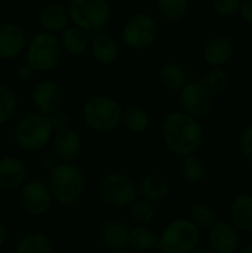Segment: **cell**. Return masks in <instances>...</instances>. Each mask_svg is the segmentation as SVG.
Listing matches in <instances>:
<instances>
[{
    "label": "cell",
    "instance_id": "obj_36",
    "mask_svg": "<svg viewBox=\"0 0 252 253\" xmlns=\"http://www.w3.org/2000/svg\"><path fill=\"white\" fill-rule=\"evenodd\" d=\"M48 117H49V122H50V125H52L55 132L67 129L68 125H70V116L62 108H58V110L52 111L50 114H48Z\"/></svg>",
    "mask_w": 252,
    "mask_h": 253
},
{
    "label": "cell",
    "instance_id": "obj_13",
    "mask_svg": "<svg viewBox=\"0 0 252 253\" xmlns=\"http://www.w3.org/2000/svg\"><path fill=\"white\" fill-rule=\"evenodd\" d=\"M235 50H236V46H235L233 39L224 33H220V34H214L205 42L202 47V56H203V61L211 68L224 67L233 59Z\"/></svg>",
    "mask_w": 252,
    "mask_h": 253
},
{
    "label": "cell",
    "instance_id": "obj_43",
    "mask_svg": "<svg viewBox=\"0 0 252 253\" xmlns=\"http://www.w3.org/2000/svg\"><path fill=\"white\" fill-rule=\"evenodd\" d=\"M251 113H252V96H251Z\"/></svg>",
    "mask_w": 252,
    "mask_h": 253
},
{
    "label": "cell",
    "instance_id": "obj_14",
    "mask_svg": "<svg viewBox=\"0 0 252 253\" xmlns=\"http://www.w3.org/2000/svg\"><path fill=\"white\" fill-rule=\"evenodd\" d=\"M52 151L58 163H74L82 151V136L76 129L56 130L52 136Z\"/></svg>",
    "mask_w": 252,
    "mask_h": 253
},
{
    "label": "cell",
    "instance_id": "obj_42",
    "mask_svg": "<svg viewBox=\"0 0 252 253\" xmlns=\"http://www.w3.org/2000/svg\"><path fill=\"white\" fill-rule=\"evenodd\" d=\"M111 253H132V252H129V251H126V249H125V251H116V252H111Z\"/></svg>",
    "mask_w": 252,
    "mask_h": 253
},
{
    "label": "cell",
    "instance_id": "obj_32",
    "mask_svg": "<svg viewBox=\"0 0 252 253\" xmlns=\"http://www.w3.org/2000/svg\"><path fill=\"white\" fill-rule=\"evenodd\" d=\"M129 213L132 221L137 225H149L154 221L156 218V209L153 203L146 202L143 199H137L131 206H129Z\"/></svg>",
    "mask_w": 252,
    "mask_h": 253
},
{
    "label": "cell",
    "instance_id": "obj_28",
    "mask_svg": "<svg viewBox=\"0 0 252 253\" xmlns=\"http://www.w3.org/2000/svg\"><path fill=\"white\" fill-rule=\"evenodd\" d=\"M159 15L168 22L177 24L190 13V0H156Z\"/></svg>",
    "mask_w": 252,
    "mask_h": 253
},
{
    "label": "cell",
    "instance_id": "obj_6",
    "mask_svg": "<svg viewBox=\"0 0 252 253\" xmlns=\"http://www.w3.org/2000/svg\"><path fill=\"white\" fill-rule=\"evenodd\" d=\"M70 21L94 34L102 31L111 21V7L108 0H70L67 4Z\"/></svg>",
    "mask_w": 252,
    "mask_h": 253
},
{
    "label": "cell",
    "instance_id": "obj_15",
    "mask_svg": "<svg viewBox=\"0 0 252 253\" xmlns=\"http://www.w3.org/2000/svg\"><path fill=\"white\" fill-rule=\"evenodd\" d=\"M25 31L15 22H0V59L9 61L25 50Z\"/></svg>",
    "mask_w": 252,
    "mask_h": 253
},
{
    "label": "cell",
    "instance_id": "obj_2",
    "mask_svg": "<svg viewBox=\"0 0 252 253\" xmlns=\"http://www.w3.org/2000/svg\"><path fill=\"white\" fill-rule=\"evenodd\" d=\"M48 187L55 202L64 206L73 205L85 193V173L74 163H58L49 170Z\"/></svg>",
    "mask_w": 252,
    "mask_h": 253
},
{
    "label": "cell",
    "instance_id": "obj_1",
    "mask_svg": "<svg viewBox=\"0 0 252 253\" xmlns=\"http://www.w3.org/2000/svg\"><path fill=\"white\" fill-rule=\"evenodd\" d=\"M162 138L165 147L172 154L184 157L196 153L202 147L205 130L196 117H192L181 110H175L163 119Z\"/></svg>",
    "mask_w": 252,
    "mask_h": 253
},
{
    "label": "cell",
    "instance_id": "obj_11",
    "mask_svg": "<svg viewBox=\"0 0 252 253\" xmlns=\"http://www.w3.org/2000/svg\"><path fill=\"white\" fill-rule=\"evenodd\" d=\"M52 200L53 199H52L48 184L39 179H33L22 185L19 202L25 213L31 216L45 215L50 209Z\"/></svg>",
    "mask_w": 252,
    "mask_h": 253
},
{
    "label": "cell",
    "instance_id": "obj_12",
    "mask_svg": "<svg viewBox=\"0 0 252 253\" xmlns=\"http://www.w3.org/2000/svg\"><path fill=\"white\" fill-rule=\"evenodd\" d=\"M31 101L37 113L48 116L52 111L61 108L64 101L62 87L53 79H43L36 83L31 93Z\"/></svg>",
    "mask_w": 252,
    "mask_h": 253
},
{
    "label": "cell",
    "instance_id": "obj_7",
    "mask_svg": "<svg viewBox=\"0 0 252 253\" xmlns=\"http://www.w3.org/2000/svg\"><path fill=\"white\" fill-rule=\"evenodd\" d=\"M199 231L190 219L177 218L159 236V251L162 253H190L199 246Z\"/></svg>",
    "mask_w": 252,
    "mask_h": 253
},
{
    "label": "cell",
    "instance_id": "obj_38",
    "mask_svg": "<svg viewBox=\"0 0 252 253\" xmlns=\"http://www.w3.org/2000/svg\"><path fill=\"white\" fill-rule=\"evenodd\" d=\"M238 15L242 18V21L247 25L252 27V0H242V4H241Z\"/></svg>",
    "mask_w": 252,
    "mask_h": 253
},
{
    "label": "cell",
    "instance_id": "obj_5",
    "mask_svg": "<svg viewBox=\"0 0 252 253\" xmlns=\"http://www.w3.org/2000/svg\"><path fill=\"white\" fill-rule=\"evenodd\" d=\"M25 62L36 73H48L56 68L61 61L62 49L55 34L40 31L34 34L25 46Z\"/></svg>",
    "mask_w": 252,
    "mask_h": 253
},
{
    "label": "cell",
    "instance_id": "obj_23",
    "mask_svg": "<svg viewBox=\"0 0 252 253\" xmlns=\"http://www.w3.org/2000/svg\"><path fill=\"white\" fill-rule=\"evenodd\" d=\"M232 225L238 231H252V194L238 196L230 206Z\"/></svg>",
    "mask_w": 252,
    "mask_h": 253
},
{
    "label": "cell",
    "instance_id": "obj_21",
    "mask_svg": "<svg viewBox=\"0 0 252 253\" xmlns=\"http://www.w3.org/2000/svg\"><path fill=\"white\" fill-rule=\"evenodd\" d=\"M61 49L73 56H80L89 50L91 34L83 28L70 24L61 34H58Z\"/></svg>",
    "mask_w": 252,
    "mask_h": 253
},
{
    "label": "cell",
    "instance_id": "obj_37",
    "mask_svg": "<svg viewBox=\"0 0 252 253\" xmlns=\"http://www.w3.org/2000/svg\"><path fill=\"white\" fill-rule=\"evenodd\" d=\"M34 76H36V71L27 64V62H24V64H21L19 67H18V70H16V77H18V80L19 82H30V80H33L34 79Z\"/></svg>",
    "mask_w": 252,
    "mask_h": 253
},
{
    "label": "cell",
    "instance_id": "obj_4",
    "mask_svg": "<svg viewBox=\"0 0 252 253\" xmlns=\"http://www.w3.org/2000/svg\"><path fill=\"white\" fill-rule=\"evenodd\" d=\"M55 130L46 114L31 111L24 114L15 125L13 136L19 148L25 151H39L45 148Z\"/></svg>",
    "mask_w": 252,
    "mask_h": 253
},
{
    "label": "cell",
    "instance_id": "obj_8",
    "mask_svg": "<svg viewBox=\"0 0 252 253\" xmlns=\"http://www.w3.org/2000/svg\"><path fill=\"white\" fill-rule=\"evenodd\" d=\"M159 36V25L156 19L146 12L132 13L122 27L123 44L135 52L151 47Z\"/></svg>",
    "mask_w": 252,
    "mask_h": 253
},
{
    "label": "cell",
    "instance_id": "obj_22",
    "mask_svg": "<svg viewBox=\"0 0 252 253\" xmlns=\"http://www.w3.org/2000/svg\"><path fill=\"white\" fill-rule=\"evenodd\" d=\"M129 227L120 221H108L101 228V242L111 252L128 249Z\"/></svg>",
    "mask_w": 252,
    "mask_h": 253
},
{
    "label": "cell",
    "instance_id": "obj_35",
    "mask_svg": "<svg viewBox=\"0 0 252 253\" xmlns=\"http://www.w3.org/2000/svg\"><path fill=\"white\" fill-rule=\"evenodd\" d=\"M239 150L242 156L252 165V123L244 129L239 138Z\"/></svg>",
    "mask_w": 252,
    "mask_h": 253
},
{
    "label": "cell",
    "instance_id": "obj_10",
    "mask_svg": "<svg viewBox=\"0 0 252 253\" xmlns=\"http://www.w3.org/2000/svg\"><path fill=\"white\" fill-rule=\"evenodd\" d=\"M178 102L181 111L199 119L211 113L214 107V95L201 80H189L178 92Z\"/></svg>",
    "mask_w": 252,
    "mask_h": 253
},
{
    "label": "cell",
    "instance_id": "obj_19",
    "mask_svg": "<svg viewBox=\"0 0 252 253\" xmlns=\"http://www.w3.org/2000/svg\"><path fill=\"white\" fill-rule=\"evenodd\" d=\"M27 178L25 163L15 157L6 156L0 159V188L1 190H15L24 185Z\"/></svg>",
    "mask_w": 252,
    "mask_h": 253
},
{
    "label": "cell",
    "instance_id": "obj_30",
    "mask_svg": "<svg viewBox=\"0 0 252 253\" xmlns=\"http://www.w3.org/2000/svg\"><path fill=\"white\" fill-rule=\"evenodd\" d=\"M201 82L215 96V95H221L229 90L232 79H230V74L223 67H215V68H211L209 71H206Z\"/></svg>",
    "mask_w": 252,
    "mask_h": 253
},
{
    "label": "cell",
    "instance_id": "obj_25",
    "mask_svg": "<svg viewBox=\"0 0 252 253\" xmlns=\"http://www.w3.org/2000/svg\"><path fill=\"white\" fill-rule=\"evenodd\" d=\"M128 248L134 252H149L159 249V236L146 225H137L129 228V240Z\"/></svg>",
    "mask_w": 252,
    "mask_h": 253
},
{
    "label": "cell",
    "instance_id": "obj_9",
    "mask_svg": "<svg viewBox=\"0 0 252 253\" xmlns=\"http://www.w3.org/2000/svg\"><path fill=\"white\" fill-rule=\"evenodd\" d=\"M100 194L102 202L111 209H129L138 199L137 184L131 176L120 172H111L101 179Z\"/></svg>",
    "mask_w": 252,
    "mask_h": 253
},
{
    "label": "cell",
    "instance_id": "obj_31",
    "mask_svg": "<svg viewBox=\"0 0 252 253\" xmlns=\"http://www.w3.org/2000/svg\"><path fill=\"white\" fill-rule=\"evenodd\" d=\"M199 230H209L217 222L215 211L208 203H195L190 208V218H189Z\"/></svg>",
    "mask_w": 252,
    "mask_h": 253
},
{
    "label": "cell",
    "instance_id": "obj_40",
    "mask_svg": "<svg viewBox=\"0 0 252 253\" xmlns=\"http://www.w3.org/2000/svg\"><path fill=\"white\" fill-rule=\"evenodd\" d=\"M190 253H212V251L209 248H205V246H196Z\"/></svg>",
    "mask_w": 252,
    "mask_h": 253
},
{
    "label": "cell",
    "instance_id": "obj_18",
    "mask_svg": "<svg viewBox=\"0 0 252 253\" xmlns=\"http://www.w3.org/2000/svg\"><path fill=\"white\" fill-rule=\"evenodd\" d=\"M37 19L43 31L55 36L61 34L71 24L67 6H62L59 3H49L43 6L39 12Z\"/></svg>",
    "mask_w": 252,
    "mask_h": 253
},
{
    "label": "cell",
    "instance_id": "obj_39",
    "mask_svg": "<svg viewBox=\"0 0 252 253\" xmlns=\"http://www.w3.org/2000/svg\"><path fill=\"white\" fill-rule=\"evenodd\" d=\"M4 242H6V228H4V224L0 219V248L3 246Z\"/></svg>",
    "mask_w": 252,
    "mask_h": 253
},
{
    "label": "cell",
    "instance_id": "obj_33",
    "mask_svg": "<svg viewBox=\"0 0 252 253\" xmlns=\"http://www.w3.org/2000/svg\"><path fill=\"white\" fill-rule=\"evenodd\" d=\"M18 110V98L12 89L0 84V125L7 123Z\"/></svg>",
    "mask_w": 252,
    "mask_h": 253
},
{
    "label": "cell",
    "instance_id": "obj_26",
    "mask_svg": "<svg viewBox=\"0 0 252 253\" xmlns=\"http://www.w3.org/2000/svg\"><path fill=\"white\" fill-rule=\"evenodd\" d=\"M180 175L190 185L199 184L206 176V163L196 153L184 156L180 162Z\"/></svg>",
    "mask_w": 252,
    "mask_h": 253
},
{
    "label": "cell",
    "instance_id": "obj_34",
    "mask_svg": "<svg viewBox=\"0 0 252 253\" xmlns=\"http://www.w3.org/2000/svg\"><path fill=\"white\" fill-rule=\"evenodd\" d=\"M242 0H212L214 12L221 18H230L239 13Z\"/></svg>",
    "mask_w": 252,
    "mask_h": 253
},
{
    "label": "cell",
    "instance_id": "obj_27",
    "mask_svg": "<svg viewBox=\"0 0 252 253\" xmlns=\"http://www.w3.org/2000/svg\"><path fill=\"white\" fill-rule=\"evenodd\" d=\"M151 123L150 114L138 105H129L123 108V116H122V125L125 126L126 130L132 133H144L149 130Z\"/></svg>",
    "mask_w": 252,
    "mask_h": 253
},
{
    "label": "cell",
    "instance_id": "obj_20",
    "mask_svg": "<svg viewBox=\"0 0 252 253\" xmlns=\"http://www.w3.org/2000/svg\"><path fill=\"white\" fill-rule=\"evenodd\" d=\"M138 197L150 202V203H159L162 202L168 193H169V182L168 179L160 173H149L137 185Z\"/></svg>",
    "mask_w": 252,
    "mask_h": 253
},
{
    "label": "cell",
    "instance_id": "obj_29",
    "mask_svg": "<svg viewBox=\"0 0 252 253\" xmlns=\"http://www.w3.org/2000/svg\"><path fill=\"white\" fill-rule=\"evenodd\" d=\"M13 253H53V245L46 234L30 233L19 239Z\"/></svg>",
    "mask_w": 252,
    "mask_h": 253
},
{
    "label": "cell",
    "instance_id": "obj_17",
    "mask_svg": "<svg viewBox=\"0 0 252 253\" xmlns=\"http://www.w3.org/2000/svg\"><path fill=\"white\" fill-rule=\"evenodd\" d=\"M89 52L98 64L110 65L119 58L120 46H119L117 39L113 34L102 30V31H97L91 34Z\"/></svg>",
    "mask_w": 252,
    "mask_h": 253
},
{
    "label": "cell",
    "instance_id": "obj_3",
    "mask_svg": "<svg viewBox=\"0 0 252 253\" xmlns=\"http://www.w3.org/2000/svg\"><path fill=\"white\" fill-rule=\"evenodd\" d=\"M123 105L108 95H94L82 107L85 125L97 133H110L122 125Z\"/></svg>",
    "mask_w": 252,
    "mask_h": 253
},
{
    "label": "cell",
    "instance_id": "obj_16",
    "mask_svg": "<svg viewBox=\"0 0 252 253\" xmlns=\"http://www.w3.org/2000/svg\"><path fill=\"white\" fill-rule=\"evenodd\" d=\"M208 243L212 253H238L241 237L229 222H215L208 233Z\"/></svg>",
    "mask_w": 252,
    "mask_h": 253
},
{
    "label": "cell",
    "instance_id": "obj_24",
    "mask_svg": "<svg viewBox=\"0 0 252 253\" xmlns=\"http://www.w3.org/2000/svg\"><path fill=\"white\" fill-rule=\"evenodd\" d=\"M159 83L172 92H180L181 87L189 82L186 70L177 62H165L157 71Z\"/></svg>",
    "mask_w": 252,
    "mask_h": 253
},
{
    "label": "cell",
    "instance_id": "obj_41",
    "mask_svg": "<svg viewBox=\"0 0 252 253\" xmlns=\"http://www.w3.org/2000/svg\"><path fill=\"white\" fill-rule=\"evenodd\" d=\"M238 253H252V245H248V246L242 248Z\"/></svg>",
    "mask_w": 252,
    "mask_h": 253
}]
</instances>
